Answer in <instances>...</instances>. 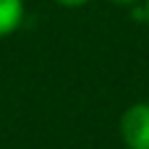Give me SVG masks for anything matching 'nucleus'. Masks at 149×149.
Wrapping results in <instances>:
<instances>
[{"instance_id":"obj_1","label":"nucleus","mask_w":149,"mask_h":149,"mask_svg":"<svg viewBox=\"0 0 149 149\" xmlns=\"http://www.w3.org/2000/svg\"><path fill=\"white\" fill-rule=\"evenodd\" d=\"M120 139L128 149H149V102H136L120 115Z\"/></svg>"},{"instance_id":"obj_2","label":"nucleus","mask_w":149,"mask_h":149,"mask_svg":"<svg viewBox=\"0 0 149 149\" xmlns=\"http://www.w3.org/2000/svg\"><path fill=\"white\" fill-rule=\"evenodd\" d=\"M24 21V0H0V37L13 34Z\"/></svg>"},{"instance_id":"obj_3","label":"nucleus","mask_w":149,"mask_h":149,"mask_svg":"<svg viewBox=\"0 0 149 149\" xmlns=\"http://www.w3.org/2000/svg\"><path fill=\"white\" fill-rule=\"evenodd\" d=\"M58 5H63V8H81V5H86L89 0H55Z\"/></svg>"},{"instance_id":"obj_4","label":"nucleus","mask_w":149,"mask_h":149,"mask_svg":"<svg viewBox=\"0 0 149 149\" xmlns=\"http://www.w3.org/2000/svg\"><path fill=\"white\" fill-rule=\"evenodd\" d=\"M144 18H147V24H149V0L144 3Z\"/></svg>"},{"instance_id":"obj_5","label":"nucleus","mask_w":149,"mask_h":149,"mask_svg":"<svg viewBox=\"0 0 149 149\" xmlns=\"http://www.w3.org/2000/svg\"><path fill=\"white\" fill-rule=\"evenodd\" d=\"M113 3H126L128 5V3H139V0H113Z\"/></svg>"}]
</instances>
